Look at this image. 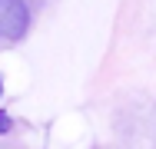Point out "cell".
I'll use <instances>...</instances> for the list:
<instances>
[{"label":"cell","instance_id":"3","mask_svg":"<svg viewBox=\"0 0 156 149\" xmlns=\"http://www.w3.org/2000/svg\"><path fill=\"white\" fill-rule=\"evenodd\" d=\"M0 93H3V83H0Z\"/></svg>","mask_w":156,"mask_h":149},{"label":"cell","instance_id":"1","mask_svg":"<svg viewBox=\"0 0 156 149\" xmlns=\"http://www.w3.org/2000/svg\"><path fill=\"white\" fill-rule=\"evenodd\" d=\"M30 27V10L23 0H0V40H20Z\"/></svg>","mask_w":156,"mask_h":149},{"label":"cell","instance_id":"2","mask_svg":"<svg viewBox=\"0 0 156 149\" xmlns=\"http://www.w3.org/2000/svg\"><path fill=\"white\" fill-rule=\"evenodd\" d=\"M7 129H10V116H7V113H0V133H7Z\"/></svg>","mask_w":156,"mask_h":149}]
</instances>
